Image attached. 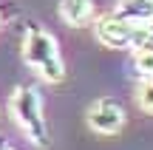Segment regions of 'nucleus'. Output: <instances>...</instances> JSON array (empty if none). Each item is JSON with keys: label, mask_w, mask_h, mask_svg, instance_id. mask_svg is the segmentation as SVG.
I'll list each match as a JSON object with an SVG mask.
<instances>
[{"label": "nucleus", "mask_w": 153, "mask_h": 150, "mask_svg": "<svg viewBox=\"0 0 153 150\" xmlns=\"http://www.w3.org/2000/svg\"><path fill=\"white\" fill-rule=\"evenodd\" d=\"M94 37H97L99 45L114 51H136L148 43V31L145 26H136V23L122 20L119 14L108 11V14H99L94 20Z\"/></svg>", "instance_id": "obj_3"}, {"label": "nucleus", "mask_w": 153, "mask_h": 150, "mask_svg": "<svg viewBox=\"0 0 153 150\" xmlns=\"http://www.w3.org/2000/svg\"><path fill=\"white\" fill-rule=\"evenodd\" d=\"M9 111L11 119L17 122V128L23 130L28 142L34 147H48V119H45L43 111V94H40L37 85L31 82H20L9 96Z\"/></svg>", "instance_id": "obj_2"}, {"label": "nucleus", "mask_w": 153, "mask_h": 150, "mask_svg": "<svg viewBox=\"0 0 153 150\" xmlns=\"http://www.w3.org/2000/svg\"><path fill=\"white\" fill-rule=\"evenodd\" d=\"M136 105L142 108L145 113H153V77L142 79V85H139V94H136Z\"/></svg>", "instance_id": "obj_8"}, {"label": "nucleus", "mask_w": 153, "mask_h": 150, "mask_svg": "<svg viewBox=\"0 0 153 150\" xmlns=\"http://www.w3.org/2000/svg\"><path fill=\"white\" fill-rule=\"evenodd\" d=\"M131 68L139 79L153 77V45H142V48L131 51Z\"/></svg>", "instance_id": "obj_7"}, {"label": "nucleus", "mask_w": 153, "mask_h": 150, "mask_svg": "<svg viewBox=\"0 0 153 150\" xmlns=\"http://www.w3.org/2000/svg\"><path fill=\"white\" fill-rule=\"evenodd\" d=\"M85 125L99 136H116L128 125L125 105L119 99H114V96H99L85 111Z\"/></svg>", "instance_id": "obj_4"}, {"label": "nucleus", "mask_w": 153, "mask_h": 150, "mask_svg": "<svg viewBox=\"0 0 153 150\" xmlns=\"http://www.w3.org/2000/svg\"><path fill=\"white\" fill-rule=\"evenodd\" d=\"M57 14L65 26L85 28V26H94V20H97V3L94 0H60Z\"/></svg>", "instance_id": "obj_5"}, {"label": "nucleus", "mask_w": 153, "mask_h": 150, "mask_svg": "<svg viewBox=\"0 0 153 150\" xmlns=\"http://www.w3.org/2000/svg\"><path fill=\"white\" fill-rule=\"evenodd\" d=\"M114 14L136 26H148L153 20V0H116Z\"/></svg>", "instance_id": "obj_6"}, {"label": "nucleus", "mask_w": 153, "mask_h": 150, "mask_svg": "<svg viewBox=\"0 0 153 150\" xmlns=\"http://www.w3.org/2000/svg\"><path fill=\"white\" fill-rule=\"evenodd\" d=\"M20 54H23L26 68H31L37 79H43L48 85H57L65 79V60H62V51H60V40L45 26L31 23L23 31Z\"/></svg>", "instance_id": "obj_1"}]
</instances>
